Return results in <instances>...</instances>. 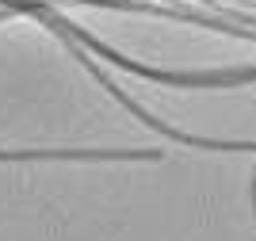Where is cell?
Here are the masks:
<instances>
[{"mask_svg":"<svg viewBox=\"0 0 256 241\" xmlns=\"http://www.w3.org/2000/svg\"><path fill=\"white\" fill-rule=\"evenodd\" d=\"M157 149H27L0 153V161H157Z\"/></svg>","mask_w":256,"mask_h":241,"instance_id":"obj_1","label":"cell"}]
</instances>
